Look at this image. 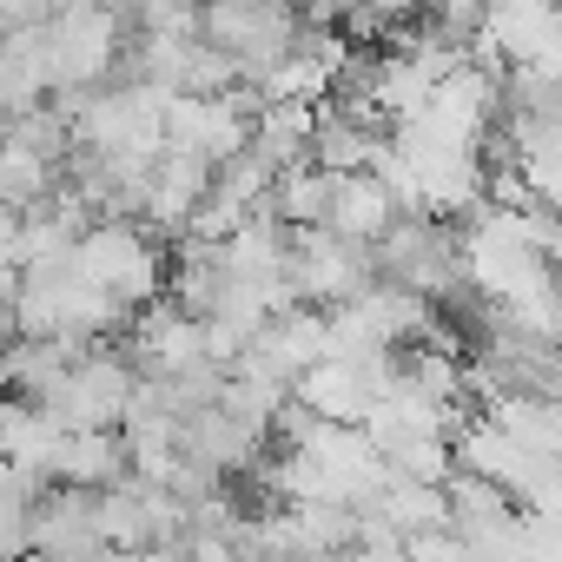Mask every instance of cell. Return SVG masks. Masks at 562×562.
Listing matches in <instances>:
<instances>
[{"label":"cell","instance_id":"obj_5","mask_svg":"<svg viewBox=\"0 0 562 562\" xmlns=\"http://www.w3.org/2000/svg\"><path fill=\"white\" fill-rule=\"evenodd\" d=\"M212 159H199V153H179V146H166L159 159H153V179H146V225L153 232H186L192 225V212L205 205V192H212Z\"/></svg>","mask_w":562,"mask_h":562},{"label":"cell","instance_id":"obj_9","mask_svg":"<svg viewBox=\"0 0 562 562\" xmlns=\"http://www.w3.org/2000/svg\"><path fill=\"white\" fill-rule=\"evenodd\" d=\"M60 192V159H47L41 146L14 139V133H0V205H14V212H34Z\"/></svg>","mask_w":562,"mask_h":562},{"label":"cell","instance_id":"obj_7","mask_svg":"<svg viewBox=\"0 0 562 562\" xmlns=\"http://www.w3.org/2000/svg\"><path fill=\"white\" fill-rule=\"evenodd\" d=\"M133 470V457H126V437H120V424H93V430H67L60 437V450H54V483H80V490H106V483H120Z\"/></svg>","mask_w":562,"mask_h":562},{"label":"cell","instance_id":"obj_6","mask_svg":"<svg viewBox=\"0 0 562 562\" xmlns=\"http://www.w3.org/2000/svg\"><path fill=\"white\" fill-rule=\"evenodd\" d=\"M126 358H133L146 378H179L186 364L205 358V318H192V312H179V305L146 312L139 331H133V345H126Z\"/></svg>","mask_w":562,"mask_h":562},{"label":"cell","instance_id":"obj_2","mask_svg":"<svg viewBox=\"0 0 562 562\" xmlns=\"http://www.w3.org/2000/svg\"><path fill=\"white\" fill-rule=\"evenodd\" d=\"M133 384H139V364L120 358V351H106V345L93 338V345H87L80 358H67V371L41 391V404H47L67 430H93V424H120V417H126Z\"/></svg>","mask_w":562,"mask_h":562},{"label":"cell","instance_id":"obj_4","mask_svg":"<svg viewBox=\"0 0 562 562\" xmlns=\"http://www.w3.org/2000/svg\"><path fill=\"white\" fill-rule=\"evenodd\" d=\"M285 278H292V292H299V305H345V299H358L371 278H378V258H371V245L364 238H345V232H331V225H299V238H292V258H285Z\"/></svg>","mask_w":562,"mask_h":562},{"label":"cell","instance_id":"obj_8","mask_svg":"<svg viewBox=\"0 0 562 562\" xmlns=\"http://www.w3.org/2000/svg\"><path fill=\"white\" fill-rule=\"evenodd\" d=\"M391 218H397V199H391V186H384L371 166H358V172H338V192H331V218H325L331 232L378 245Z\"/></svg>","mask_w":562,"mask_h":562},{"label":"cell","instance_id":"obj_10","mask_svg":"<svg viewBox=\"0 0 562 562\" xmlns=\"http://www.w3.org/2000/svg\"><path fill=\"white\" fill-rule=\"evenodd\" d=\"M0 265H21V212L0 205Z\"/></svg>","mask_w":562,"mask_h":562},{"label":"cell","instance_id":"obj_1","mask_svg":"<svg viewBox=\"0 0 562 562\" xmlns=\"http://www.w3.org/2000/svg\"><path fill=\"white\" fill-rule=\"evenodd\" d=\"M74 258L87 265V278H100V285H106L120 305H133V312L166 292V251L139 232V218H120V212L93 218V225L80 232Z\"/></svg>","mask_w":562,"mask_h":562},{"label":"cell","instance_id":"obj_11","mask_svg":"<svg viewBox=\"0 0 562 562\" xmlns=\"http://www.w3.org/2000/svg\"><path fill=\"white\" fill-rule=\"evenodd\" d=\"M14 299H21V265H0V318H14Z\"/></svg>","mask_w":562,"mask_h":562},{"label":"cell","instance_id":"obj_3","mask_svg":"<svg viewBox=\"0 0 562 562\" xmlns=\"http://www.w3.org/2000/svg\"><path fill=\"white\" fill-rule=\"evenodd\" d=\"M54 87H100L120 60V8L106 0H67L41 21Z\"/></svg>","mask_w":562,"mask_h":562}]
</instances>
